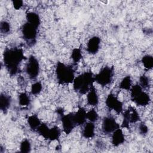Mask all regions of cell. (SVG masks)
Returning a JSON list of instances; mask_svg holds the SVG:
<instances>
[{"label": "cell", "mask_w": 153, "mask_h": 153, "mask_svg": "<svg viewBox=\"0 0 153 153\" xmlns=\"http://www.w3.org/2000/svg\"><path fill=\"white\" fill-rule=\"evenodd\" d=\"M87 104L91 106H96L99 103V96L95 87L93 85L87 92Z\"/></svg>", "instance_id": "14"}, {"label": "cell", "mask_w": 153, "mask_h": 153, "mask_svg": "<svg viewBox=\"0 0 153 153\" xmlns=\"http://www.w3.org/2000/svg\"><path fill=\"white\" fill-rule=\"evenodd\" d=\"M120 126L117 122L115 118L111 116L108 115L103 119L102 124V130L105 134H111L115 130L120 128Z\"/></svg>", "instance_id": "10"}, {"label": "cell", "mask_w": 153, "mask_h": 153, "mask_svg": "<svg viewBox=\"0 0 153 153\" xmlns=\"http://www.w3.org/2000/svg\"><path fill=\"white\" fill-rule=\"evenodd\" d=\"M18 101L20 106L22 107H26L30 105V98L26 93L22 92L18 96Z\"/></svg>", "instance_id": "24"}, {"label": "cell", "mask_w": 153, "mask_h": 153, "mask_svg": "<svg viewBox=\"0 0 153 153\" xmlns=\"http://www.w3.org/2000/svg\"><path fill=\"white\" fill-rule=\"evenodd\" d=\"M141 62L144 68L147 70H151L153 68V57L150 54L144 55L141 59Z\"/></svg>", "instance_id": "21"}, {"label": "cell", "mask_w": 153, "mask_h": 153, "mask_svg": "<svg viewBox=\"0 0 153 153\" xmlns=\"http://www.w3.org/2000/svg\"><path fill=\"white\" fill-rule=\"evenodd\" d=\"M42 84L39 81H36L33 82L30 87V93L32 95L36 96L40 94L42 90Z\"/></svg>", "instance_id": "26"}, {"label": "cell", "mask_w": 153, "mask_h": 153, "mask_svg": "<svg viewBox=\"0 0 153 153\" xmlns=\"http://www.w3.org/2000/svg\"><path fill=\"white\" fill-rule=\"evenodd\" d=\"M56 112H57V114H58L59 115H60L61 117L64 114H63V109L62 108H57V110H56Z\"/></svg>", "instance_id": "33"}, {"label": "cell", "mask_w": 153, "mask_h": 153, "mask_svg": "<svg viewBox=\"0 0 153 153\" xmlns=\"http://www.w3.org/2000/svg\"><path fill=\"white\" fill-rule=\"evenodd\" d=\"M55 74L57 82L63 85L72 84L75 77V71L72 66L61 62L57 63Z\"/></svg>", "instance_id": "3"}, {"label": "cell", "mask_w": 153, "mask_h": 153, "mask_svg": "<svg viewBox=\"0 0 153 153\" xmlns=\"http://www.w3.org/2000/svg\"><path fill=\"white\" fill-rule=\"evenodd\" d=\"M11 30V25L10 23L6 20H2L0 23V30L2 33H8Z\"/></svg>", "instance_id": "30"}, {"label": "cell", "mask_w": 153, "mask_h": 153, "mask_svg": "<svg viewBox=\"0 0 153 153\" xmlns=\"http://www.w3.org/2000/svg\"><path fill=\"white\" fill-rule=\"evenodd\" d=\"M27 122L29 128L33 131H36L42 123L38 115L35 114L29 115L27 119Z\"/></svg>", "instance_id": "18"}, {"label": "cell", "mask_w": 153, "mask_h": 153, "mask_svg": "<svg viewBox=\"0 0 153 153\" xmlns=\"http://www.w3.org/2000/svg\"><path fill=\"white\" fill-rule=\"evenodd\" d=\"M132 86V81L130 75L124 76L120 82L119 88L124 90H130Z\"/></svg>", "instance_id": "23"}, {"label": "cell", "mask_w": 153, "mask_h": 153, "mask_svg": "<svg viewBox=\"0 0 153 153\" xmlns=\"http://www.w3.org/2000/svg\"><path fill=\"white\" fill-rule=\"evenodd\" d=\"M139 84L143 89H146L149 88L150 86V80L149 77L145 74L142 75L139 77Z\"/></svg>", "instance_id": "29"}, {"label": "cell", "mask_w": 153, "mask_h": 153, "mask_svg": "<svg viewBox=\"0 0 153 153\" xmlns=\"http://www.w3.org/2000/svg\"><path fill=\"white\" fill-rule=\"evenodd\" d=\"M100 42L101 39L99 36H93L91 37L87 43V51L90 54H96L100 49Z\"/></svg>", "instance_id": "12"}, {"label": "cell", "mask_w": 153, "mask_h": 153, "mask_svg": "<svg viewBox=\"0 0 153 153\" xmlns=\"http://www.w3.org/2000/svg\"><path fill=\"white\" fill-rule=\"evenodd\" d=\"M61 121L63 131L66 134H69L76 126L74 117V112L63 114L61 117Z\"/></svg>", "instance_id": "11"}, {"label": "cell", "mask_w": 153, "mask_h": 153, "mask_svg": "<svg viewBox=\"0 0 153 153\" xmlns=\"http://www.w3.org/2000/svg\"><path fill=\"white\" fill-rule=\"evenodd\" d=\"M105 105L108 109L114 111L117 114H121L124 111L123 102L112 93L107 96L105 99Z\"/></svg>", "instance_id": "9"}, {"label": "cell", "mask_w": 153, "mask_h": 153, "mask_svg": "<svg viewBox=\"0 0 153 153\" xmlns=\"http://www.w3.org/2000/svg\"><path fill=\"white\" fill-rule=\"evenodd\" d=\"M138 129H139V132L140 134L142 135H145L148 133V127L147 126V125L143 123V122H141L140 123L139 127H138Z\"/></svg>", "instance_id": "31"}, {"label": "cell", "mask_w": 153, "mask_h": 153, "mask_svg": "<svg viewBox=\"0 0 153 153\" xmlns=\"http://www.w3.org/2000/svg\"><path fill=\"white\" fill-rule=\"evenodd\" d=\"M122 114V128H128L130 124L136 123L140 120V117L137 110L133 106H128L126 110H125L124 111H123Z\"/></svg>", "instance_id": "7"}, {"label": "cell", "mask_w": 153, "mask_h": 153, "mask_svg": "<svg viewBox=\"0 0 153 153\" xmlns=\"http://www.w3.org/2000/svg\"><path fill=\"white\" fill-rule=\"evenodd\" d=\"M26 20L27 22L31 23L38 27L41 25V19L39 16L38 13L33 11H30L26 14Z\"/></svg>", "instance_id": "19"}, {"label": "cell", "mask_w": 153, "mask_h": 153, "mask_svg": "<svg viewBox=\"0 0 153 153\" xmlns=\"http://www.w3.org/2000/svg\"><path fill=\"white\" fill-rule=\"evenodd\" d=\"M87 120L88 121L95 123L99 119V114L94 108H93L87 112Z\"/></svg>", "instance_id": "28"}, {"label": "cell", "mask_w": 153, "mask_h": 153, "mask_svg": "<svg viewBox=\"0 0 153 153\" xmlns=\"http://www.w3.org/2000/svg\"><path fill=\"white\" fill-rule=\"evenodd\" d=\"M61 136V130L59 127L54 126L50 128L48 139L50 141H56L59 140Z\"/></svg>", "instance_id": "20"}, {"label": "cell", "mask_w": 153, "mask_h": 153, "mask_svg": "<svg viewBox=\"0 0 153 153\" xmlns=\"http://www.w3.org/2000/svg\"><path fill=\"white\" fill-rule=\"evenodd\" d=\"M11 104L10 96L1 93L0 94V109L4 113H6Z\"/></svg>", "instance_id": "17"}, {"label": "cell", "mask_w": 153, "mask_h": 153, "mask_svg": "<svg viewBox=\"0 0 153 153\" xmlns=\"http://www.w3.org/2000/svg\"><path fill=\"white\" fill-rule=\"evenodd\" d=\"M94 74L91 71H85L75 77L73 89L78 94H85L94 85Z\"/></svg>", "instance_id": "2"}, {"label": "cell", "mask_w": 153, "mask_h": 153, "mask_svg": "<svg viewBox=\"0 0 153 153\" xmlns=\"http://www.w3.org/2000/svg\"><path fill=\"white\" fill-rule=\"evenodd\" d=\"M71 58L74 64H77L79 63L82 58V53L80 48H74L72 49Z\"/></svg>", "instance_id": "22"}, {"label": "cell", "mask_w": 153, "mask_h": 153, "mask_svg": "<svg viewBox=\"0 0 153 153\" xmlns=\"http://www.w3.org/2000/svg\"><path fill=\"white\" fill-rule=\"evenodd\" d=\"M86 114L87 111L82 107H79L76 112H74V117L76 126L83 125L86 123Z\"/></svg>", "instance_id": "16"}, {"label": "cell", "mask_w": 153, "mask_h": 153, "mask_svg": "<svg viewBox=\"0 0 153 153\" xmlns=\"http://www.w3.org/2000/svg\"><path fill=\"white\" fill-rule=\"evenodd\" d=\"M125 140V135L120 127L111 133V143L114 146L117 147L123 145Z\"/></svg>", "instance_id": "13"}, {"label": "cell", "mask_w": 153, "mask_h": 153, "mask_svg": "<svg viewBox=\"0 0 153 153\" xmlns=\"http://www.w3.org/2000/svg\"><path fill=\"white\" fill-rule=\"evenodd\" d=\"M25 70L30 79H35L38 77L40 71V65L38 60L35 56H29L26 63Z\"/></svg>", "instance_id": "8"}, {"label": "cell", "mask_w": 153, "mask_h": 153, "mask_svg": "<svg viewBox=\"0 0 153 153\" xmlns=\"http://www.w3.org/2000/svg\"><path fill=\"white\" fill-rule=\"evenodd\" d=\"M13 6L16 10H20L23 5V1L22 0H14L12 1Z\"/></svg>", "instance_id": "32"}, {"label": "cell", "mask_w": 153, "mask_h": 153, "mask_svg": "<svg viewBox=\"0 0 153 153\" xmlns=\"http://www.w3.org/2000/svg\"><path fill=\"white\" fill-rule=\"evenodd\" d=\"M20 151L21 152L27 153L31 151V143L30 141L27 139H23L20 144Z\"/></svg>", "instance_id": "27"}, {"label": "cell", "mask_w": 153, "mask_h": 153, "mask_svg": "<svg viewBox=\"0 0 153 153\" xmlns=\"http://www.w3.org/2000/svg\"><path fill=\"white\" fill-rule=\"evenodd\" d=\"M25 59L26 58L21 48H8L3 53L4 65L11 76L18 74L20 65Z\"/></svg>", "instance_id": "1"}, {"label": "cell", "mask_w": 153, "mask_h": 153, "mask_svg": "<svg viewBox=\"0 0 153 153\" xmlns=\"http://www.w3.org/2000/svg\"><path fill=\"white\" fill-rule=\"evenodd\" d=\"M130 99L136 105L146 106L151 102L150 96L145 92L139 84L132 85L130 90Z\"/></svg>", "instance_id": "4"}, {"label": "cell", "mask_w": 153, "mask_h": 153, "mask_svg": "<svg viewBox=\"0 0 153 153\" xmlns=\"http://www.w3.org/2000/svg\"><path fill=\"white\" fill-rule=\"evenodd\" d=\"M38 27L26 22L22 26L21 32L23 39L29 46H33L36 41Z\"/></svg>", "instance_id": "6"}, {"label": "cell", "mask_w": 153, "mask_h": 153, "mask_svg": "<svg viewBox=\"0 0 153 153\" xmlns=\"http://www.w3.org/2000/svg\"><path fill=\"white\" fill-rule=\"evenodd\" d=\"M50 127L45 123H42L39 127L37 128L36 132H37L40 136L44 137L45 139H48V133L50 131Z\"/></svg>", "instance_id": "25"}, {"label": "cell", "mask_w": 153, "mask_h": 153, "mask_svg": "<svg viewBox=\"0 0 153 153\" xmlns=\"http://www.w3.org/2000/svg\"><path fill=\"white\" fill-rule=\"evenodd\" d=\"M114 76V68L112 66H105L94 75V81L102 87L106 86L111 83Z\"/></svg>", "instance_id": "5"}, {"label": "cell", "mask_w": 153, "mask_h": 153, "mask_svg": "<svg viewBox=\"0 0 153 153\" xmlns=\"http://www.w3.org/2000/svg\"><path fill=\"white\" fill-rule=\"evenodd\" d=\"M82 136L85 139H91L95 135V124L93 122H87L84 124L81 131Z\"/></svg>", "instance_id": "15"}]
</instances>
